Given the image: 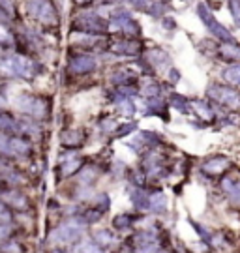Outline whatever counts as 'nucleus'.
Returning a JSON list of instances; mask_svg holds the SVG:
<instances>
[{"instance_id":"20","label":"nucleus","mask_w":240,"mask_h":253,"mask_svg":"<svg viewBox=\"0 0 240 253\" xmlns=\"http://www.w3.org/2000/svg\"><path fill=\"white\" fill-rule=\"evenodd\" d=\"M154 2V0H124V4L128 6V8L132 9V11H137V13H146V9L150 8V4Z\"/></svg>"},{"instance_id":"10","label":"nucleus","mask_w":240,"mask_h":253,"mask_svg":"<svg viewBox=\"0 0 240 253\" xmlns=\"http://www.w3.org/2000/svg\"><path fill=\"white\" fill-rule=\"evenodd\" d=\"M222 190L235 207H240V178L225 176L222 180Z\"/></svg>"},{"instance_id":"13","label":"nucleus","mask_w":240,"mask_h":253,"mask_svg":"<svg viewBox=\"0 0 240 253\" xmlns=\"http://www.w3.org/2000/svg\"><path fill=\"white\" fill-rule=\"evenodd\" d=\"M220 77L223 83L233 84V86H240V62L237 64H225L220 70Z\"/></svg>"},{"instance_id":"15","label":"nucleus","mask_w":240,"mask_h":253,"mask_svg":"<svg viewBox=\"0 0 240 253\" xmlns=\"http://www.w3.org/2000/svg\"><path fill=\"white\" fill-rule=\"evenodd\" d=\"M171 9H173V6H171L169 2H163V0H154L150 4V8L146 9V17L154 19V21H160L161 17H165L167 13H171Z\"/></svg>"},{"instance_id":"23","label":"nucleus","mask_w":240,"mask_h":253,"mask_svg":"<svg viewBox=\"0 0 240 253\" xmlns=\"http://www.w3.org/2000/svg\"><path fill=\"white\" fill-rule=\"evenodd\" d=\"M132 221H134V217L130 214H120V216L115 217V227L116 229H126V227L132 225Z\"/></svg>"},{"instance_id":"7","label":"nucleus","mask_w":240,"mask_h":253,"mask_svg":"<svg viewBox=\"0 0 240 253\" xmlns=\"http://www.w3.org/2000/svg\"><path fill=\"white\" fill-rule=\"evenodd\" d=\"M229 165H231V162L225 156H210L203 162L201 171L208 174V176H216V174H223L229 169Z\"/></svg>"},{"instance_id":"12","label":"nucleus","mask_w":240,"mask_h":253,"mask_svg":"<svg viewBox=\"0 0 240 253\" xmlns=\"http://www.w3.org/2000/svg\"><path fill=\"white\" fill-rule=\"evenodd\" d=\"M192 111L195 113L199 120H205V122H212L214 118H216V113H214V107L210 105V101H192Z\"/></svg>"},{"instance_id":"18","label":"nucleus","mask_w":240,"mask_h":253,"mask_svg":"<svg viewBox=\"0 0 240 253\" xmlns=\"http://www.w3.org/2000/svg\"><path fill=\"white\" fill-rule=\"evenodd\" d=\"M158 23H160V27L163 28V32H167L169 36H175V34L178 32V21L173 13H167V15L161 17Z\"/></svg>"},{"instance_id":"24","label":"nucleus","mask_w":240,"mask_h":253,"mask_svg":"<svg viewBox=\"0 0 240 253\" xmlns=\"http://www.w3.org/2000/svg\"><path fill=\"white\" fill-rule=\"evenodd\" d=\"M96 238H99L98 242L103 246H109L111 244V240H113V236H111L109 231H98V233H96Z\"/></svg>"},{"instance_id":"21","label":"nucleus","mask_w":240,"mask_h":253,"mask_svg":"<svg viewBox=\"0 0 240 253\" xmlns=\"http://www.w3.org/2000/svg\"><path fill=\"white\" fill-rule=\"evenodd\" d=\"M227 2V11L231 15L235 27L240 30V0H225Z\"/></svg>"},{"instance_id":"26","label":"nucleus","mask_w":240,"mask_h":253,"mask_svg":"<svg viewBox=\"0 0 240 253\" xmlns=\"http://www.w3.org/2000/svg\"><path fill=\"white\" fill-rule=\"evenodd\" d=\"M163 2H169V4H173V0H163Z\"/></svg>"},{"instance_id":"8","label":"nucleus","mask_w":240,"mask_h":253,"mask_svg":"<svg viewBox=\"0 0 240 253\" xmlns=\"http://www.w3.org/2000/svg\"><path fill=\"white\" fill-rule=\"evenodd\" d=\"M109 79L115 86H130V84H137L139 73L134 72L132 68H116Z\"/></svg>"},{"instance_id":"25","label":"nucleus","mask_w":240,"mask_h":253,"mask_svg":"<svg viewBox=\"0 0 240 253\" xmlns=\"http://www.w3.org/2000/svg\"><path fill=\"white\" fill-rule=\"evenodd\" d=\"M178 2H184V4H195V0H178Z\"/></svg>"},{"instance_id":"19","label":"nucleus","mask_w":240,"mask_h":253,"mask_svg":"<svg viewBox=\"0 0 240 253\" xmlns=\"http://www.w3.org/2000/svg\"><path fill=\"white\" fill-rule=\"evenodd\" d=\"M137 129V122L132 120V122H120L115 129V137L116 139H124L128 135H134V131Z\"/></svg>"},{"instance_id":"9","label":"nucleus","mask_w":240,"mask_h":253,"mask_svg":"<svg viewBox=\"0 0 240 253\" xmlns=\"http://www.w3.org/2000/svg\"><path fill=\"white\" fill-rule=\"evenodd\" d=\"M98 58L92 54H81L77 58H73L71 70L75 73H92L98 70Z\"/></svg>"},{"instance_id":"6","label":"nucleus","mask_w":240,"mask_h":253,"mask_svg":"<svg viewBox=\"0 0 240 253\" xmlns=\"http://www.w3.org/2000/svg\"><path fill=\"white\" fill-rule=\"evenodd\" d=\"M167 107L169 103L163 100V98H148L144 100V105H143V113L146 117H161L163 122H169V115H167Z\"/></svg>"},{"instance_id":"5","label":"nucleus","mask_w":240,"mask_h":253,"mask_svg":"<svg viewBox=\"0 0 240 253\" xmlns=\"http://www.w3.org/2000/svg\"><path fill=\"white\" fill-rule=\"evenodd\" d=\"M216 58L222 60L223 64L240 62V42L239 40L225 42V43H218V47H216Z\"/></svg>"},{"instance_id":"1","label":"nucleus","mask_w":240,"mask_h":253,"mask_svg":"<svg viewBox=\"0 0 240 253\" xmlns=\"http://www.w3.org/2000/svg\"><path fill=\"white\" fill-rule=\"evenodd\" d=\"M195 15H197V19L201 21V25L206 28V32L210 34V38H214L216 42L225 43V42H233V40H237L231 30L225 27L222 21H218V19H216L214 11L206 6V2H203V0L195 2Z\"/></svg>"},{"instance_id":"14","label":"nucleus","mask_w":240,"mask_h":253,"mask_svg":"<svg viewBox=\"0 0 240 253\" xmlns=\"http://www.w3.org/2000/svg\"><path fill=\"white\" fill-rule=\"evenodd\" d=\"M130 199L134 203L135 210H139V212H148V193L139 188V186H132L130 188Z\"/></svg>"},{"instance_id":"16","label":"nucleus","mask_w":240,"mask_h":253,"mask_svg":"<svg viewBox=\"0 0 240 253\" xmlns=\"http://www.w3.org/2000/svg\"><path fill=\"white\" fill-rule=\"evenodd\" d=\"M167 103H169V107L177 109L178 113H182V115L192 113V101L188 100L186 96L178 94V92H171L169 98H167Z\"/></svg>"},{"instance_id":"4","label":"nucleus","mask_w":240,"mask_h":253,"mask_svg":"<svg viewBox=\"0 0 240 253\" xmlns=\"http://www.w3.org/2000/svg\"><path fill=\"white\" fill-rule=\"evenodd\" d=\"M143 56H144V58H146V62L154 68V72L167 70V68L173 66V56H171V53L165 49V47H161V45L146 47V49H144V53H143Z\"/></svg>"},{"instance_id":"17","label":"nucleus","mask_w":240,"mask_h":253,"mask_svg":"<svg viewBox=\"0 0 240 253\" xmlns=\"http://www.w3.org/2000/svg\"><path fill=\"white\" fill-rule=\"evenodd\" d=\"M167 207V199L163 191L148 193V212H163Z\"/></svg>"},{"instance_id":"11","label":"nucleus","mask_w":240,"mask_h":253,"mask_svg":"<svg viewBox=\"0 0 240 253\" xmlns=\"http://www.w3.org/2000/svg\"><path fill=\"white\" fill-rule=\"evenodd\" d=\"M139 94H141L144 100H148V98H160L161 84L154 77H143V83L139 84Z\"/></svg>"},{"instance_id":"3","label":"nucleus","mask_w":240,"mask_h":253,"mask_svg":"<svg viewBox=\"0 0 240 253\" xmlns=\"http://www.w3.org/2000/svg\"><path fill=\"white\" fill-rule=\"evenodd\" d=\"M206 98L216 101L223 107L237 111L240 109V90H235L231 86H225L222 83H210L206 88Z\"/></svg>"},{"instance_id":"22","label":"nucleus","mask_w":240,"mask_h":253,"mask_svg":"<svg viewBox=\"0 0 240 253\" xmlns=\"http://www.w3.org/2000/svg\"><path fill=\"white\" fill-rule=\"evenodd\" d=\"M180 79H182V73H180V70H178V68L171 66V68H167V70H165V81L169 83L171 86L178 84V83H180Z\"/></svg>"},{"instance_id":"2","label":"nucleus","mask_w":240,"mask_h":253,"mask_svg":"<svg viewBox=\"0 0 240 253\" xmlns=\"http://www.w3.org/2000/svg\"><path fill=\"white\" fill-rule=\"evenodd\" d=\"M146 47L143 45V38H120L116 36L113 40H109L107 51L116 56V58H137L144 53Z\"/></svg>"}]
</instances>
